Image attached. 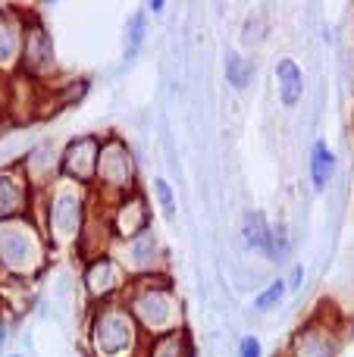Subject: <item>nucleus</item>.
Listing matches in <instances>:
<instances>
[{"label": "nucleus", "instance_id": "obj_15", "mask_svg": "<svg viewBox=\"0 0 354 357\" xmlns=\"http://www.w3.org/2000/svg\"><path fill=\"white\" fill-rule=\"evenodd\" d=\"M141 357H194V348L185 329H179V333L160 335V339H148Z\"/></svg>", "mask_w": 354, "mask_h": 357}, {"label": "nucleus", "instance_id": "obj_21", "mask_svg": "<svg viewBox=\"0 0 354 357\" xmlns=\"http://www.w3.org/2000/svg\"><path fill=\"white\" fill-rule=\"evenodd\" d=\"M125 35H129V50H125V56H135V50L141 47V41H144V13H135V16L129 19Z\"/></svg>", "mask_w": 354, "mask_h": 357}, {"label": "nucleus", "instance_id": "obj_19", "mask_svg": "<svg viewBox=\"0 0 354 357\" xmlns=\"http://www.w3.org/2000/svg\"><path fill=\"white\" fill-rule=\"evenodd\" d=\"M286 282H282V279H276V282H270L267 289L261 291V295L254 298V307L257 310H270V307H276V304L282 301V298H286Z\"/></svg>", "mask_w": 354, "mask_h": 357}, {"label": "nucleus", "instance_id": "obj_1", "mask_svg": "<svg viewBox=\"0 0 354 357\" xmlns=\"http://www.w3.org/2000/svg\"><path fill=\"white\" fill-rule=\"evenodd\" d=\"M119 301L135 317L144 339H160V335L185 329L182 326V301L176 295L169 276H163V273L160 276L129 279V289Z\"/></svg>", "mask_w": 354, "mask_h": 357}, {"label": "nucleus", "instance_id": "obj_22", "mask_svg": "<svg viewBox=\"0 0 354 357\" xmlns=\"http://www.w3.org/2000/svg\"><path fill=\"white\" fill-rule=\"evenodd\" d=\"M154 191H157V197H160L163 210H167V213H173V210H176V197H173V191H169L167 178H157V182H154Z\"/></svg>", "mask_w": 354, "mask_h": 357}, {"label": "nucleus", "instance_id": "obj_2", "mask_svg": "<svg viewBox=\"0 0 354 357\" xmlns=\"http://www.w3.org/2000/svg\"><path fill=\"white\" fill-rule=\"evenodd\" d=\"M50 241L44 229L29 216L0 220V273L13 279H31L47 266Z\"/></svg>", "mask_w": 354, "mask_h": 357}, {"label": "nucleus", "instance_id": "obj_11", "mask_svg": "<svg viewBox=\"0 0 354 357\" xmlns=\"http://www.w3.org/2000/svg\"><path fill=\"white\" fill-rule=\"evenodd\" d=\"M31 207V182L22 167L0 169V220L25 216Z\"/></svg>", "mask_w": 354, "mask_h": 357}, {"label": "nucleus", "instance_id": "obj_23", "mask_svg": "<svg viewBox=\"0 0 354 357\" xmlns=\"http://www.w3.org/2000/svg\"><path fill=\"white\" fill-rule=\"evenodd\" d=\"M238 357H263L261 342H257L254 335H248V339H242V345H238Z\"/></svg>", "mask_w": 354, "mask_h": 357}, {"label": "nucleus", "instance_id": "obj_16", "mask_svg": "<svg viewBox=\"0 0 354 357\" xmlns=\"http://www.w3.org/2000/svg\"><path fill=\"white\" fill-rule=\"evenodd\" d=\"M332 173H336V157L326 148V142H317L311 151V176H314V188L323 191L330 185Z\"/></svg>", "mask_w": 354, "mask_h": 357}, {"label": "nucleus", "instance_id": "obj_4", "mask_svg": "<svg viewBox=\"0 0 354 357\" xmlns=\"http://www.w3.org/2000/svg\"><path fill=\"white\" fill-rule=\"evenodd\" d=\"M91 216V204L82 185L60 178L56 185H50L47 191V220H44V235L50 245L56 248H72L82 241Z\"/></svg>", "mask_w": 354, "mask_h": 357}, {"label": "nucleus", "instance_id": "obj_18", "mask_svg": "<svg viewBox=\"0 0 354 357\" xmlns=\"http://www.w3.org/2000/svg\"><path fill=\"white\" fill-rule=\"evenodd\" d=\"M251 75H254V66H251V60H242L238 54L226 56V82H229L236 91H242V88L248 85Z\"/></svg>", "mask_w": 354, "mask_h": 357}, {"label": "nucleus", "instance_id": "obj_20", "mask_svg": "<svg viewBox=\"0 0 354 357\" xmlns=\"http://www.w3.org/2000/svg\"><path fill=\"white\" fill-rule=\"evenodd\" d=\"M267 257H273V260H279V257H286L288 254V232H286V226H270V241H267Z\"/></svg>", "mask_w": 354, "mask_h": 357}, {"label": "nucleus", "instance_id": "obj_10", "mask_svg": "<svg viewBox=\"0 0 354 357\" xmlns=\"http://www.w3.org/2000/svg\"><path fill=\"white\" fill-rule=\"evenodd\" d=\"M98 154H100V135H79L66 144V151L60 154V173L69 182L94 185V169H98Z\"/></svg>", "mask_w": 354, "mask_h": 357}, {"label": "nucleus", "instance_id": "obj_13", "mask_svg": "<svg viewBox=\"0 0 354 357\" xmlns=\"http://www.w3.org/2000/svg\"><path fill=\"white\" fill-rule=\"evenodd\" d=\"M339 354V339L336 329L326 326V320H311L292 342L288 357H336Z\"/></svg>", "mask_w": 354, "mask_h": 357}, {"label": "nucleus", "instance_id": "obj_3", "mask_svg": "<svg viewBox=\"0 0 354 357\" xmlns=\"http://www.w3.org/2000/svg\"><path fill=\"white\" fill-rule=\"evenodd\" d=\"M148 339L123 301L98 304L88 323V348L94 357H141Z\"/></svg>", "mask_w": 354, "mask_h": 357}, {"label": "nucleus", "instance_id": "obj_26", "mask_svg": "<svg viewBox=\"0 0 354 357\" xmlns=\"http://www.w3.org/2000/svg\"><path fill=\"white\" fill-rule=\"evenodd\" d=\"M0 113H3V107H0Z\"/></svg>", "mask_w": 354, "mask_h": 357}, {"label": "nucleus", "instance_id": "obj_12", "mask_svg": "<svg viewBox=\"0 0 354 357\" xmlns=\"http://www.w3.org/2000/svg\"><path fill=\"white\" fill-rule=\"evenodd\" d=\"M22 38H25V13L0 10V75L19 73V60H22Z\"/></svg>", "mask_w": 354, "mask_h": 357}, {"label": "nucleus", "instance_id": "obj_7", "mask_svg": "<svg viewBox=\"0 0 354 357\" xmlns=\"http://www.w3.org/2000/svg\"><path fill=\"white\" fill-rule=\"evenodd\" d=\"M119 248H123V251L113 254V260L123 266L129 279L160 276V270H163V248H160V241H157V235L151 232V229H148V232H141V235H135L132 241H119Z\"/></svg>", "mask_w": 354, "mask_h": 357}, {"label": "nucleus", "instance_id": "obj_9", "mask_svg": "<svg viewBox=\"0 0 354 357\" xmlns=\"http://www.w3.org/2000/svg\"><path fill=\"white\" fill-rule=\"evenodd\" d=\"M107 229H110L113 241H132L135 235L148 232L151 229V213H148V201H144L141 191H132V195L119 197L110 204L104 216Z\"/></svg>", "mask_w": 354, "mask_h": 357}, {"label": "nucleus", "instance_id": "obj_24", "mask_svg": "<svg viewBox=\"0 0 354 357\" xmlns=\"http://www.w3.org/2000/svg\"><path fill=\"white\" fill-rule=\"evenodd\" d=\"M301 279H305V270H301V266H295L292 276H288V282H286V289H298Z\"/></svg>", "mask_w": 354, "mask_h": 357}, {"label": "nucleus", "instance_id": "obj_6", "mask_svg": "<svg viewBox=\"0 0 354 357\" xmlns=\"http://www.w3.org/2000/svg\"><path fill=\"white\" fill-rule=\"evenodd\" d=\"M56 73V50L54 38H50L47 25L35 16L25 13V38H22V60H19V75L31 82H44Z\"/></svg>", "mask_w": 354, "mask_h": 357}, {"label": "nucleus", "instance_id": "obj_27", "mask_svg": "<svg viewBox=\"0 0 354 357\" xmlns=\"http://www.w3.org/2000/svg\"><path fill=\"white\" fill-rule=\"evenodd\" d=\"M13 357H19V354H13Z\"/></svg>", "mask_w": 354, "mask_h": 357}, {"label": "nucleus", "instance_id": "obj_14", "mask_svg": "<svg viewBox=\"0 0 354 357\" xmlns=\"http://www.w3.org/2000/svg\"><path fill=\"white\" fill-rule=\"evenodd\" d=\"M276 88H279V100L286 107H295L305 94V75H301L298 63L288 60V56L276 63Z\"/></svg>", "mask_w": 354, "mask_h": 357}, {"label": "nucleus", "instance_id": "obj_25", "mask_svg": "<svg viewBox=\"0 0 354 357\" xmlns=\"http://www.w3.org/2000/svg\"><path fill=\"white\" fill-rule=\"evenodd\" d=\"M3 345H6V323L0 320V351H3Z\"/></svg>", "mask_w": 354, "mask_h": 357}, {"label": "nucleus", "instance_id": "obj_8", "mask_svg": "<svg viewBox=\"0 0 354 357\" xmlns=\"http://www.w3.org/2000/svg\"><path fill=\"white\" fill-rule=\"evenodd\" d=\"M129 289V276L125 270L113 260V254H98V257H88L85 264V291L94 298L98 304L107 301H119Z\"/></svg>", "mask_w": 354, "mask_h": 357}, {"label": "nucleus", "instance_id": "obj_5", "mask_svg": "<svg viewBox=\"0 0 354 357\" xmlns=\"http://www.w3.org/2000/svg\"><path fill=\"white\" fill-rule=\"evenodd\" d=\"M138 167L132 157L129 144L119 135L100 138V154H98V169H94V188L100 191L104 201H119V197L138 191Z\"/></svg>", "mask_w": 354, "mask_h": 357}, {"label": "nucleus", "instance_id": "obj_17", "mask_svg": "<svg viewBox=\"0 0 354 357\" xmlns=\"http://www.w3.org/2000/svg\"><path fill=\"white\" fill-rule=\"evenodd\" d=\"M242 235H245V245L254 248V251H267V241H270V222L261 210H248L242 220Z\"/></svg>", "mask_w": 354, "mask_h": 357}]
</instances>
